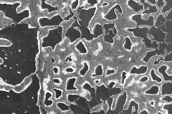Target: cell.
Instances as JSON below:
<instances>
[{"label":"cell","instance_id":"94428289","mask_svg":"<svg viewBox=\"0 0 172 114\" xmlns=\"http://www.w3.org/2000/svg\"><path fill=\"white\" fill-rule=\"evenodd\" d=\"M3 62H4V61H3V59L2 58H0V65L2 64L3 63Z\"/></svg>","mask_w":172,"mask_h":114},{"label":"cell","instance_id":"ee69618b","mask_svg":"<svg viewBox=\"0 0 172 114\" xmlns=\"http://www.w3.org/2000/svg\"><path fill=\"white\" fill-rule=\"evenodd\" d=\"M156 1V4L159 9H160L162 7H163L165 4V2L164 0H157Z\"/></svg>","mask_w":172,"mask_h":114},{"label":"cell","instance_id":"7bdbcfd3","mask_svg":"<svg viewBox=\"0 0 172 114\" xmlns=\"http://www.w3.org/2000/svg\"><path fill=\"white\" fill-rule=\"evenodd\" d=\"M163 109L167 110L168 114H172V103L165 105Z\"/></svg>","mask_w":172,"mask_h":114},{"label":"cell","instance_id":"cb8c5ba5","mask_svg":"<svg viewBox=\"0 0 172 114\" xmlns=\"http://www.w3.org/2000/svg\"><path fill=\"white\" fill-rule=\"evenodd\" d=\"M147 66H141L139 68H136V67H133L131 69L130 73L137 75L144 74L147 72Z\"/></svg>","mask_w":172,"mask_h":114},{"label":"cell","instance_id":"60d3db41","mask_svg":"<svg viewBox=\"0 0 172 114\" xmlns=\"http://www.w3.org/2000/svg\"><path fill=\"white\" fill-rule=\"evenodd\" d=\"M132 46V44L131 42L130 39L128 37L125 38V43L124 45V47L126 50H131V46Z\"/></svg>","mask_w":172,"mask_h":114},{"label":"cell","instance_id":"11a10c76","mask_svg":"<svg viewBox=\"0 0 172 114\" xmlns=\"http://www.w3.org/2000/svg\"><path fill=\"white\" fill-rule=\"evenodd\" d=\"M148 79V78L147 77H144L141 78L140 80V82H144L146 81Z\"/></svg>","mask_w":172,"mask_h":114},{"label":"cell","instance_id":"681fc988","mask_svg":"<svg viewBox=\"0 0 172 114\" xmlns=\"http://www.w3.org/2000/svg\"><path fill=\"white\" fill-rule=\"evenodd\" d=\"M79 0H76L73 3H72V9H76L78 5Z\"/></svg>","mask_w":172,"mask_h":114},{"label":"cell","instance_id":"ffe728a7","mask_svg":"<svg viewBox=\"0 0 172 114\" xmlns=\"http://www.w3.org/2000/svg\"><path fill=\"white\" fill-rule=\"evenodd\" d=\"M53 96L52 93L50 91H46L45 92L44 103L46 107L50 106L53 105V100H50V99Z\"/></svg>","mask_w":172,"mask_h":114},{"label":"cell","instance_id":"db71d44e","mask_svg":"<svg viewBox=\"0 0 172 114\" xmlns=\"http://www.w3.org/2000/svg\"><path fill=\"white\" fill-rule=\"evenodd\" d=\"M115 71L114 70H108L106 72V75L108 76L110 74H114L115 73Z\"/></svg>","mask_w":172,"mask_h":114},{"label":"cell","instance_id":"6da1fadb","mask_svg":"<svg viewBox=\"0 0 172 114\" xmlns=\"http://www.w3.org/2000/svg\"><path fill=\"white\" fill-rule=\"evenodd\" d=\"M63 30V27L61 26L58 27L56 29L50 30L47 36L43 39L42 47H50L54 51L56 45L62 40Z\"/></svg>","mask_w":172,"mask_h":114},{"label":"cell","instance_id":"4dcf8cb0","mask_svg":"<svg viewBox=\"0 0 172 114\" xmlns=\"http://www.w3.org/2000/svg\"><path fill=\"white\" fill-rule=\"evenodd\" d=\"M56 105L58 109L62 112H67L70 110L69 106L64 102H58L57 103Z\"/></svg>","mask_w":172,"mask_h":114},{"label":"cell","instance_id":"e575fe53","mask_svg":"<svg viewBox=\"0 0 172 114\" xmlns=\"http://www.w3.org/2000/svg\"><path fill=\"white\" fill-rule=\"evenodd\" d=\"M159 91V87L157 86H153L150 89L148 90L144 93L147 94L156 95L158 94Z\"/></svg>","mask_w":172,"mask_h":114},{"label":"cell","instance_id":"816d5d0a","mask_svg":"<svg viewBox=\"0 0 172 114\" xmlns=\"http://www.w3.org/2000/svg\"><path fill=\"white\" fill-rule=\"evenodd\" d=\"M97 0H87L88 3V4L90 5H93L95 4Z\"/></svg>","mask_w":172,"mask_h":114},{"label":"cell","instance_id":"2e32d148","mask_svg":"<svg viewBox=\"0 0 172 114\" xmlns=\"http://www.w3.org/2000/svg\"><path fill=\"white\" fill-rule=\"evenodd\" d=\"M75 103L80 108L84 109L87 112L91 114V109L88 103L85 102V98L80 96V98L75 100Z\"/></svg>","mask_w":172,"mask_h":114},{"label":"cell","instance_id":"52a82bcc","mask_svg":"<svg viewBox=\"0 0 172 114\" xmlns=\"http://www.w3.org/2000/svg\"><path fill=\"white\" fill-rule=\"evenodd\" d=\"M61 16L58 15L52 17L50 19L43 18L39 19V22L41 27H44L49 26H59L62 22L65 20Z\"/></svg>","mask_w":172,"mask_h":114},{"label":"cell","instance_id":"277c9868","mask_svg":"<svg viewBox=\"0 0 172 114\" xmlns=\"http://www.w3.org/2000/svg\"><path fill=\"white\" fill-rule=\"evenodd\" d=\"M80 30L81 33V38L85 39L87 41H91L94 38H96L104 33L102 26L99 23L95 25L92 34L91 33L88 27H81Z\"/></svg>","mask_w":172,"mask_h":114},{"label":"cell","instance_id":"c3c4849f","mask_svg":"<svg viewBox=\"0 0 172 114\" xmlns=\"http://www.w3.org/2000/svg\"><path fill=\"white\" fill-rule=\"evenodd\" d=\"M127 73L125 72H123L122 73V84H123L125 83V79L126 78V75Z\"/></svg>","mask_w":172,"mask_h":114},{"label":"cell","instance_id":"9c48e42d","mask_svg":"<svg viewBox=\"0 0 172 114\" xmlns=\"http://www.w3.org/2000/svg\"><path fill=\"white\" fill-rule=\"evenodd\" d=\"M127 98V94L124 91L123 94L120 95L116 103L115 109L113 110H108L106 114H119L123 110V106L125 104Z\"/></svg>","mask_w":172,"mask_h":114},{"label":"cell","instance_id":"8fae6325","mask_svg":"<svg viewBox=\"0 0 172 114\" xmlns=\"http://www.w3.org/2000/svg\"><path fill=\"white\" fill-rule=\"evenodd\" d=\"M148 32L153 37L151 40L155 41L156 42L164 43L165 34L160 29V26L156 27L154 26L151 27Z\"/></svg>","mask_w":172,"mask_h":114},{"label":"cell","instance_id":"f1b7e54d","mask_svg":"<svg viewBox=\"0 0 172 114\" xmlns=\"http://www.w3.org/2000/svg\"><path fill=\"white\" fill-rule=\"evenodd\" d=\"M165 4L161 10V12L165 13L169 12L172 9V0H164Z\"/></svg>","mask_w":172,"mask_h":114},{"label":"cell","instance_id":"be15d7a7","mask_svg":"<svg viewBox=\"0 0 172 114\" xmlns=\"http://www.w3.org/2000/svg\"><path fill=\"white\" fill-rule=\"evenodd\" d=\"M157 114H162V113H161L160 112H159V113H157Z\"/></svg>","mask_w":172,"mask_h":114},{"label":"cell","instance_id":"e0dca14e","mask_svg":"<svg viewBox=\"0 0 172 114\" xmlns=\"http://www.w3.org/2000/svg\"><path fill=\"white\" fill-rule=\"evenodd\" d=\"M161 94L163 96L166 94L171 95L172 94V83L165 82L162 85Z\"/></svg>","mask_w":172,"mask_h":114},{"label":"cell","instance_id":"f546056e","mask_svg":"<svg viewBox=\"0 0 172 114\" xmlns=\"http://www.w3.org/2000/svg\"><path fill=\"white\" fill-rule=\"evenodd\" d=\"M89 66L87 62H83L82 64V68L79 71V73L81 77H84V76L87 73L89 70Z\"/></svg>","mask_w":172,"mask_h":114},{"label":"cell","instance_id":"ab89813d","mask_svg":"<svg viewBox=\"0 0 172 114\" xmlns=\"http://www.w3.org/2000/svg\"><path fill=\"white\" fill-rule=\"evenodd\" d=\"M53 90L55 93V99L56 100L59 99L62 95L63 91L61 89L57 88H54Z\"/></svg>","mask_w":172,"mask_h":114},{"label":"cell","instance_id":"e7e4bbea","mask_svg":"<svg viewBox=\"0 0 172 114\" xmlns=\"http://www.w3.org/2000/svg\"><path fill=\"white\" fill-rule=\"evenodd\" d=\"M108 1H112V0H108Z\"/></svg>","mask_w":172,"mask_h":114},{"label":"cell","instance_id":"4fadbf2b","mask_svg":"<svg viewBox=\"0 0 172 114\" xmlns=\"http://www.w3.org/2000/svg\"><path fill=\"white\" fill-rule=\"evenodd\" d=\"M140 2L143 5L144 10L142 13L143 15L145 14L149 15L150 13H155L158 12V9L155 5H151L145 0H140Z\"/></svg>","mask_w":172,"mask_h":114},{"label":"cell","instance_id":"f5cc1de1","mask_svg":"<svg viewBox=\"0 0 172 114\" xmlns=\"http://www.w3.org/2000/svg\"><path fill=\"white\" fill-rule=\"evenodd\" d=\"M146 2H148L151 5H155L156 4V0H145Z\"/></svg>","mask_w":172,"mask_h":114},{"label":"cell","instance_id":"d590c367","mask_svg":"<svg viewBox=\"0 0 172 114\" xmlns=\"http://www.w3.org/2000/svg\"><path fill=\"white\" fill-rule=\"evenodd\" d=\"M80 95L76 93H69L67 95V101L71 103L75 102L76 100L80 98Z\"/></svg>","mask_w":172,"mask_h":114},{"label":"cell","instance_id":"1f68e13d","mask_svg":"<svg viewBox=\"0 0 172 114\" xmlns=\"http://www.w3.org/2000/svg\"><path fill=\"white\" fill-rule=\"evenodd\" d=\"M166 21V19L164 18V17L162 14L160 13L157 17L154 26L157 27L160 26H162Z\"/></svg>","mask_w":172,"mask_h":114},{"label":"cell","instance_id":"7402d4cb","mask_svg":"<svg viewBox=\"0 0 172 114\" xmlns=\"http://www.w3.org/2000/svg\"><path fill=\"white\" fill-rule=\"evenodd\" d=\"M75 49L81 54H85L88 53V50L87 47L83 41H80L75 45Z\"/></svg>","mask_w":172,"mask_h":114},{"label":"cell","instance_id":"603a6c76","mask_svg":"<svg viewBox=\"0 0 172 114\" xmlns=\"http://www.w3.org/2000/svg\"><path fill=\"white\" fill-rule=\"evenodd\" d=\"M70 110H71L73 114H90L85 111L84 109L80 108L76 104L71 103L69 106Z\"/></svg>","mask_w":172,"mask_h":114},{"label":"cell","instance_id":"f6af8a7d","mask_svg":"<svg viewBox=\"0 0 172 114\" xmlns=\"http://www.w3.org/2000/svg\"><path fill=\"white\" fill-rule=\"evenodd\" d=\"M162 101H166L168 102H172V98L169 96H166L164 98L161 99Z\"/></svg>","mask_w":172,"mask_h":114},{"label":"cell","instance_id":"7dc6e473","mask_svg":"<svg viewBox=\"0 0 172 114\" xmlns=\"http://www.w3.org/2000/svg\"><path fill=\"white\" fill-rule=\"evenodd\" d=\"M69 11L70 14V15H68L67 16L65 17V18H64L65 20H69V19L71 18V17L74 16V13L72 12L71 9H70Z\"/></svg>","mask_w":172,"mask_h":114},{"label":"cell","instance_id":"7c38bea8","mask_svg":"<svg viewBox=\"0 0 172 114\" xmlns=\"http://www.w3.org/2000/svg\"><path fill=\"white\" fill-rule=\"evenodd\" d=\"M118 10L120 14L123 13V9L121 5L117 3L113 5L107 13L104 16V19L108 21H112L118 19V16L115 13L116 10Z\"/></svg>","mask_w":172,"mask_h":114},{"label":"cell","instance_id":"74e56055","mask_svg":"<svg viewBox=\"0 0 172 114\" xmlns=\"http://www.w3.org/2000/svg\"><path fill=\"white\" fill-rule=\"evenodd\" d=\"M122 91L119 88L114 87L109 89V95L110 96L119 94Z\"/></svg>","mask_w":172,"mask_h":114},{"label":"cell","instance_id":"b9f144b4","mask_svg":"<svg viewBox=\"0 0 172 114\" xmlns=\"http://www.w3.org/2000/svg\"><path fill=\"white\" fill-rule=\"evenodd\" d=\"M164 42L167 44L172 43V32H168L166 35H165Z\"/></svg>","mask_w":172,"mask_h":114},{"label":"cell","instance_id":"83f0119b","mask_svg":"<svg viewBox=\"0 0 172 114\" xmlns=\"http://www.w3.org/2000/svg\"><path fill=\"white\" fill-rule=\"evenodd\" d=\"M138 106H139L138 104L136 103L135 101H132L129 103L128 109L127 110H123L120 114H132L133 107Z\"/></svg>","mask_w":172,"mask_h":114},{"label":"cell","instance_id":"3957f363","mask_svg":"<svg viewBox=\"0 0 172 114\" xmlns=\"http://www.w3.org/2000/svg\"><path fill=\"white\" fill-rule=\"evenodd\" d=\"M84 7L79 9L78 12L80 20L79 23L82 27H88L91 20L95 15L97 9V5H95L88 9H84Z\"/></svg>","mask_w":172,"mask_h":114},{"label":"cell","instance_id":"d6a6232c","mask_svg":"<svg viewBox=\"0 0 172 114\" xmlns=\"http://www.w3.org/2000/svg\"><path fill=\"white\" fill-rule=\"evenodd\" d=\"M162 61L164 62H171L172 61V53L171 52L170 54H168L164 56V59L163 57H161L158 61H155L153 62L154 65H157L159 64L160 62Z\"/></svg>","mask_w":172,"mask_h":114},{"label":"cell","instance_id":"f35d334b","mask_svg":"<svg viewBox=\"0 0 172 114\" xmlns=\"http://www.w3.org/2000/svg\"><path fill=\"white\" fill-rule=\"evenodd\" d=\"M150 76L153 81H156L157 82L160 83L162 81V79L160 77H158L155 74L154 69L151 70L150 73Z\"/></svg>","mask_w":172,"mask_h":114},{"label":"cell","instance_id":"8d00e7d4","mask_svg":"<svg viewBox=\"0 0 172 114\" xmlns=\"http://www.w3.org/2000/svg\"><path fill=\"white\" fill-rule=\"evenodd\" d=\"M85 102L88 103L90 109L94 108V107L100 104L96 100L95 98H91L90 101H88L87 99L85 98Z\"/></svg>","mask_w":172,"mask_h":114},{"label":"cell","instance_id":"7a4b0ae2","mask_svg":"<svg viewBox=\"0 0 172 114\" xmlns=\"http://www.w3.org/2000/svg\"><path fill=\"white\" fill-rule=\"evenodd\" d=\"M129 32H133L134 36L137 37H141L143 39L142 42L144 43L145 45L148 48L157 49L159 44L155 41L152 42V40L147 37L149 29L148 27H145L140 28L137 26L135 28H129L127 30Z\"/></svg>","mask_w":172,"mask_h":114},{"label":"cell","instance_id":"9a60e30c","mask_svg":"<svg viewBox=\"0 0 172 114\" xmlns=\"http://www.w3.org/2000/svg\"><path fill=\"white\" fill-rule=\"evenodd\" d=\"M127 4L130 8L135 12H138L144 10L143 5L134 0H128Z\"/></svg>","mask_w":172,"mask_h":114},{"label":"cell","instance_id":"6125c7cd","mask_svg":"<svg viewBox=\"0 0 172 114\" xmlns=\"http://www.w3.org/2000/svg\"><path fill=\"white\" fill-rule=\"evenodd\" d=\"M91 114H98V113L97 112H93L91 113Z\"/></svg>","mask_w":172,"mask_h":114},{"label":"cell","instance_id":"d6986e66","mask_svg":"<svg viewBox=\"0 0 172 114\" xmlns=\"http://www.w3.org/2000/svg\"><path fill=\"white\" fill-rule=\"evenodd\" d=\"M167 67L165 65H162L158 69V72L163 76L165 81H171L172 80V75H168L166 72Z\"/></svg>","mask_w":172,"mask_h":114},{"label":"cell","instance_id":"ba28073f","mask_svg":"<svg viewBox=\"0 0 172 114\" xmlns=\"http://www.w3.org/2000/svg\"><path fill=\"white\" fill-rule=\"evenodd\" d=\"M96 91L95 98L99 103H102L101 99L105 102L110 97L109 89L107 88L104 84L99 86H96Z\"/></svg>","mask_w":172,"mask_h":114},{"label":"cell","instance_id":"44dd1931","mask_svg":"<svg viewBox=\"0 0 172 114\" xmlns=\"http://www.w3.org/2000/svg\"><path fill=\"white\" fill-rule=\"evenodd\" d=\"M47 1H50L51 2L55 1L56 0H41V8L42 9H47L48 13H50L52 12L57 11L58 8L57 6L56 7L51 6L50 5L47 4L46 2Z\"/></svg>","mask_w":172,"mask_h":114},{"label":"cell","instance_id":"484cf974","mask_svg":"<svg viewBox=\"0 0 172 114\" xmlns=\"http://www.w3.org/2000/svg\"><path fill=\"white\" fill-rule=\"evenodd\" d=\"M160 29L163 33L172 32V20H166L163 25L160 26Z\"/></svg>","mask_w":172,"mask_h":114},{"label":"cell","instance_id":"bcb514c9","mask_svg":"<svg viewBox=\"0 0 172 114\" xmlns=\"http://www.w3.org/2000/svg\"><path fill=\"white\" fill-rule=\"evenodd\" d=\"M166 20H172V9H171L170 12L168 13L167 16L164 17Z\"/></svg>","mask_w":172,"mask_h":114},{"label":"cell","instance_id":"4316f807","mask_svg":"<svg viewBox=\"0 0 172 114\" xmlns=\"http://www.w3.org/2000/svg\"><path fill=\"white\" fill-rule=\"evenodd\" d=\"M82 88L87 90L90 93L91 98H95V89L94 87H91L88 82H85L82 85Z\"/></svg>","mask_w":172,"mask_h":114},{"label":"cell","instance_id":"d4e9b609","mask_svg":"<svg viewBox=\"0 0 172 114\" xmlns=\"http://www.w3.org/2000/svg\"><path fill=\"white\" fill-rule=\"evenodd\" d=\"M156 55H157L158 56L161 55L158 48L154 51L147 52L145 56L143 58V60L146 63H148L149 62L150 59L151 57L155 56Z\"/></svg>","mask_w":172,"mask_h":114},{"label":"cell","instance_id":"6f0895ef","mask_svg":"<svg viewBox=\"0 0 172 114\" xmlns=\"http://www.w3.org/2000/svg\"><path fill=\"white\" fill-rule=\"evenodd\" d=\"M115 84V83L114 82H112L108 85V88L109 89H111L113 87V86Z\"/></svg>","mask_w":172,"mask_h":114},{"label":"cell","instance_id":"ac0fdd59","mask_svg":"<svg viewBox=\"0 0 172 114\" xmlns=\"http://www.w3.org/2000/svg\"><path fill=\"white\" fill-rule=\"evenodd\" d=\"M158 49L160 52L161 54L165 56L164 51L166 49V50L168 54L170 52H172V43L167 44L165 42L160 43Z\"/></svg>","mask_w":172,"mask_h":114},{"label":"cell","instance_id":"836d02e7","mask_svg":"<svg viewBox=\"0 0 172 114\" xmlns=\"http://www.w3.org/2000/svg\"><path fill=\"white\" fill-rule=\"evenodd\" d=\"M103 74V66L101 65H99L95 69L94 73L91 75V77H95L97 76H102Z\"/></svg>","mask_w":172,"mask_h":114},{"label":"cell","instance_id":"f907efd6","mask_svg":"<svg viewBox=\"0 0 172 114\" xmlns=\"http://www.w3.org/2000/svg\"><path fill=\"white\" fill-rule=\"evenodd\" d=\"M61 79L59 78H54L53 79V82L56 84H59L61 83Z\"/></svg>","mask_w":172,"mask_h":114},{"label":"cell","instance_id":"9f6ffc18","mask_svg":"<svg viewBox=\"0 0 172 114\" xmlns=\"http://www.w3.org/2000/svg\"><path fill=\"white\" fill-rule=\"evenodd\" d=\"M74 69L72 68H67L65 70L66 72L69 73L73 72L74 71Z\"/></svg>","mask_w":172,"mask_h":114},{"label":"cell","instance_id":"91938a15","mask_svg":"<svg viewBox=\"0 0 172 114\" xmlns=\"http://www.w3.org/2000/svg\"><path fill=\"white\" fill-rule=\"evenodd\" d=\"M105 113L104 110H101L100 111H99L98 113V114H105Z\"/></svg>","mask_w":172,"mask_h":114},{"label":"cell","instance_id":"680465c9","mask_svg":"<svg viewBox=\"0 0 172 114\" xmlns=\"http://www.w3.org/2000/svg\"><path fill=\"white\" fill-rule=\"evenodd\" d=\"M140 114H148V112L146 110H143L140 113Z\"/></svg>","mask_w":172,"mask_h":114},{"label":"cell","instance_id":"5b68a950","mask_svg":"<svg viewBox=\"0 0 172 114\" xmlns=\"http://www.w3.org/2000/svg\"><path fill=\"white\" fill-rule=\"evenodd\" d=\"M74 19L75 20V22L67 29L65 34V37L68 38L71 43H73L77 39L80 38L81 36L80 31L75 27H77L80 29L81 26L78 23L77 17L74 16Z\"/></svg>","mask_w":172,"mask_h":114},{"label":"cell","instance_id":"5bb4252c","mask_svg":"<svg viewBox=\"0 0 172 114\" xmlns=\"http://www.w3.org/2000/svg\"><path fill=\"white\" fill-rule=\"evenodd\" d=\"M77 80V77L68 78L66 81L65 85V91H77L78 89L75 87L74 84Z\"/></svg>","mask_w":172,"mask_h":114},{"label":"cell","instance_id":"30bf717a","mask_svg":"<svg viewBox=\"0 0 172 114\" xmlns=\"http://www.w3.org/2000/svg\"><path fill=\"white\" fill-rule=\"evenodd\" d=\"M154 16H150L147 20L142 19L141 15L140 14H136L132 16V20L133 22L136 23L137 27L141 25L148 26L152 27L154 26Z\"/></svg>","mask_w":172,"mask_h":114},{"label":"cell","instance_id":"8992f818","mask_svg":"<svg viewBox=\"0 0 172 114\" xmlns=\"http://www.w3.org/2000/svg\"><path fill=\"white\" fill-rule=\"evenodd\" d=\"M105 31L104 40L105 42L112 44L114 43L113 38L116 37L118 33L115 23H105L103 26Z\"/></svg>","mask_w":172,"mask_h":114}]
</instances>
